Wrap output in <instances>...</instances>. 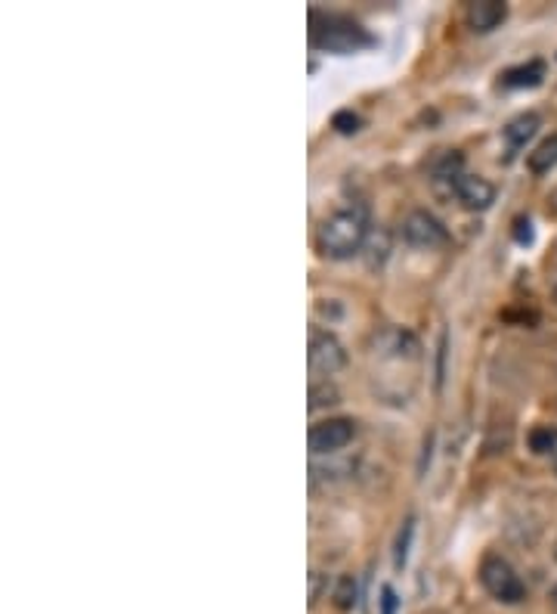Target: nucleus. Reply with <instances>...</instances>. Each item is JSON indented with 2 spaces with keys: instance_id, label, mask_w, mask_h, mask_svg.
<instances>
[{
  "instance_id": "1",
  "label": "nucleus",
  "mask_w": 557,
  "mask_h": 614,
  "mask_svg": "<svg viewBox=\"0 0 557 614\" xmlns=\"http://www.w3.org/2000/svg\"><path fill=\"white\" fill-rule=\"evenodd\" d=\"M366 236H369V221L363 209H338L319 224L316 246L329 261H347L366 246Z\"/></svg>"
},
{
  "instance_id": "2",
  "label": "nucleus",
  "mask_w": 557,
  "mask_h": 614,
  "mask_svg": "<svg viewBox=\"0 0 557 614\" xmlns=\"http://www.w3.org/2000/svg\"><path fill=\"white\" fill-rule=\"evenodd\" d=\"M309 41L313 47H322L329 53H356L359 47H369V32L359 22L344 16H309Z\"/></svg>"
},
{
  "instance_id": "3",
  "label": "nucleus",
  "mask_w": 557,
  "mask_h": 614,
  "mask_svg": "<svg viewBox=\"0 0 557 614\" xmlns=\"http://www.w3.org/2000/svg\"><path fill=\"white\" fill-rule=\"evenodd\" d=\"M480 584H483L486 593L498 599V602H505V605H517V602L527 599L523 580L517 577L515 568L502 555H486L480 562Z\"/></svg>"
},
{
  "instance_id": "4",
  "label": "nucleus",
  "mask_w": 557,
  "mask_h": 614,
  "mask_svg": "<svg viewBox=\"0 0 557 614\" xmlns=\"http://www.w3.org/2000/svg\"><path fill=\"white\" fill-rule=\"evenodd\" d=\"M307 363L313 376H334L338 369L347 366V351L344 344L334 339L326 329H309V351H307Z\"/></svg>"
},
{
  "instance_id": "5",
  "label": "nucleus",
  "mask_w": 557,
  "mask_h": 614,
  "mask_svg": "<svg viewBox=\"0 0 557 614\" xmlns=\"http://www.w3.org/2000/svg\"><path fill=\"white\" fill-rule=\"evenodd\" d=\"M400 236H403L409 246H415V249H428V252H431V249H440V246H446V239H450L446 227H443L431 212H421V209H415V212H409L403 217Z\"/></svg>"
},
{
  "instance_id": "6",
  "label": "nucleus",
  "mask_w": 557,
  "mask_h": 614,
  "mask_svg": "<svg viewBox=\"0 0 557 614\" xmlns=\"http://www.w3.org/2000/svg\"><path fill=\"white\" fill-rule=\"evenodd\" d=\"M353 438H356V423H353V419H344V416H338V419H326V423L313 425L307 441H309V450H313L316 456H329V453L344 450Z\"/></svg>"
},
{
  "instance_id": "7",
  "label": "nucleus",
  "mask_w": 557,
  "mask_h": 614,
  "mask_svg": "<svg viewBox=\"0 0 557 614\" xmlns=\"http://www.w3.org/2000/svg\"><path fill=\"white\" fill-rule=\"evenodd\" d=\"M453 196L461 202V209H468V212H486L495 202V187L486 177H480V174H461L458 184H455Z\"/></svg>"
},
{
  "instance_id": "8",
  "label": "nucleus",
  "mask_w": 557,
  "mask_h": 614,
  "mask_svg": "<svg viewBox=\"0 0 557 614\" xmlns=\"http://www.w3.org/2000/svg\"><path fill=\"white\" fill-rule=\"evenodd\" d=\"M461 165H465V159H461L458 149H440L431 162H428V177H431V184L440 192H453L458 177L465 174Z\"/></svg>"
},
{
  "instance_id": "9",
  "label": "nucleus",
  "mask_w": 557,
  "mask_h": 614,
  "mask_svg": "<svg viewBox=\"0 0 557 614\" xmlns=\"http://www.w3.org/2000/svg\"><path fill=\"white\" fill-rule=\"evenodd\" d=\"M468 25L474 32H493L498 28L505 16H508V7L502 0H477V3H468Z\"/></svg>"
},
{
  "instance_id": "10",
  "label": "nucleus",
  "mask_w": 557,
  "mask_h": 614,
  "mask_svg": "<svg viewBox=\"0 0 557 614\" xmlns=\"http://www.w3.org/2000/svg\"><path fill=\"white\" fill-rule=\"evenodd\" d=\"M539 125H542V118H539L536 112H523V115H517L515 122H508V127H505V140H508V147L511 149L527 147V140L536 137Z\"/></svg>"
},
{
  "instance_id": "11",
  "label": "nucleus",
  "mask_w": 557,
  "mask_h": 614,
  "mask_svg": "<svg viewBox=\"0 0 557 614\" xmlns=\"http://www.w3.org/2000/svg\"><path fill=\"white\" fill-rule=\"evenodd\" d=\"M542 78H545V63L533 60V63L508 68V72L502 75V85L511 87V90H520V87H539L542 85Z\"/></svg>"
},
{
  "instance_id": "12",
  "label": "nucleus",
  "mask_w": 557,
  "mask_h": 614,
  "mask_svg": "<svg viewBox=\"0 0 557 614\" xmlns=\"http://www.w3.org/2000/svg\"><path fill=\"white\" fill-rule=\"evenodd\" d=\"M555 165H557V134H552V137H545V140L527 155V168L533 171L536 177H542V174H548Z\"/></svg>"
},
{
  "instance_id": "13",
  "label": "nucleus",
  "mask_w": 557,
  "mask_h": 614,
  "mask_svg": "<svg viewBox=\"0 0 557 614\" xmlns=\"http://www.w3.org/2000/svg\"><path fill=\"white\" fill-rule=\"evenodd\" d=\"M363 249H366V264L381 267L388 261V252H391V236H388V230H371Z\"/></svg>"
},
{
  "instance_id": "14",
  "label": "nucleus",
  "mask_w": 557,
  "mask_h": 614,
  "mask_svg": "<svg viewBox=\"0 0 557 614\" xmlns=\"http://www.w3.org/2000/svg\"><path fill=\"white\" fill-rule=\"evenodd\" d=\"M530 450L539 456H552L557 450V428H536L530 431Z\"/></svg>"
},
{
  "instance_id": "15",
  "label": "nucleus",
  "mask_w": 557,
  "mask_h": 614,
  "mask_svg": "<svg viewBox=\"0 0 557 614\" xmlns=\"http://www.w3.org/2000/svg\"><path fill=\"white\" fill-rule=\"evenodd\" d=\"M331 403H338V391L331 388L329 381H326V385H316V381H313V385H309V410L316 413L319 406H331Z\"/></svg>"
},
{
  "instance_id": "16",
  "label": "nucleus",
  "mask_w": 557,
  "mask_h": 614,
  "mask_svg": "<svg viewBox=\"0 0 557 614\" xmlns=\"http://www.w3.org/2000/svg\"><path fill=\"white\" fill-rule=\"evenodd\" d=\"M331 125L338 127L341 134H356V130H359V115H353L351 109H344V112H338V115L331 118Z\"/></svg>"
},
{
  "instance_id": "17",
  "label": "nucleus",
  "mask_w": 557,
  "mask_h": 614,
  "mask_svg": "<svg viewBox=\"0 0 557 614\" xmlns=\"http://www.w3.org/2000/svg\"><path fill=\"white\" fill-rule=\"evenodd\" d=\"M409 537H413V518L406 522V528L400 530V540H396V568H403V562H406V552H409Z\"/></svg>"
},
{
  "instance_id": "18",
  "label": "nucleus",
  "mask_w": 557,
  "mask_h": 614,
  "mask_svg": "<svg viewBox=\"0 0 557 614\" xmlns=\"http://www.w3.org/2000/svg\"><path fill=\"white\" fill-rule=\"evenodd\" d=\"M334 596H338V605H341V609H351L353 602H356V599H353V596H356V584H353V577H344Z\"/></svg>"
},
{
  "instance_id": "19",
  "label": "nucleus",
  "mask_w": 557,
  "mask_h": 614,
  "mask_svg": "<svg viewBox=\"0 0 557 614\" xmlns=\"http://www.w3.org/2000/svg\"><path fill=\"white\" fill-rule=\"evenodd\" d=\"M515 239L517 246H530L533 242V224L527 217H517L515 221Z\"/></svg>"
},
{
  "instance_id": "20",
  "label": "nucleus",
  "mask_w": 557,
  "mask_h": 614,
  "mask_svg": "<svg viewBox=\"0 0 557 614\" xmlns=\"http://www.w3.org/2000/svg\"><path fill=\"white\" fill-rule=\"evenodd\" d=\"M316 599H319V574L313 572L309 574V602L316 605Z\"/></svg>"
},
{
  "instance_id": "21",
  "label": "nucleus",
  "mask_w": 557,
  "mask_h": 614,
  "mask_svg": "<svg viewBox=\"0 0 557 614\" xmlns=\"http://www.w3.org/2000/svg\"><path fill=\"white\" fill-rule=\"evenodd\" d=\"M552 205H555V212H557V190H555V196H552Z\"/></svg>"
},
{
  "instance_id": "22",
  "label": "nucleus",
  "mask_w": 557,
  "mask_h": 614,
  "mask_svg": "<svg viewBox=\"0 0 557 614\" xmlns=\"http://www.w3.org/2000/svg\"><path fill=\"white\" fill-rule=\"evenodd\" d=\"M552 298H555V304H557V283H555V289H552Z\"/></svg>"
},
{
  "instance_id": "23",
  "label": "nucleus",
  "mask_w": 557,
  "mask_h": 614,
  "mask_svg": "<svg viewBox=\"0 0 557 614\" xmlns=\"http://www.w3.org/2000/svg\"><path fill=\"white\" fill-rule=\"evenodd\" d=\"M552 463H555V468H557V450H555V453H552Z\"/></svg>"
},
{
  "instance_id": "24",
  "label": "nucleus",
  "mask_w": 557,
  "mask_h": 614,
  "mask_svg": "<svg viewBox=\"0 0 557 614\" xmlns=\"http://www.w3.org/2000/svg\"><path fill=\"white\" fill-rule=\"evenodd\" d=\"M555 252H557V246H555ZM555 261H557V254H555Z\"/></svg>"
}]
</instances>
